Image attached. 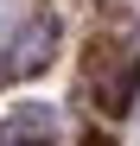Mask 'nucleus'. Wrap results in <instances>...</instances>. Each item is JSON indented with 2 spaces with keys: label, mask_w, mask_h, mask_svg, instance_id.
I'll list each match as a JSON object with an SVG mask.
<instances>
[{
  "label": "nucleus",
  "mask_w": 140,
  "mask_h": 146,
  "mask_svg": "<svg viewBox=\"0 0 140 146\" xmlns=\"http://www.w3.org/2000/svg\"><path fill=\"white\" fill-rule=\"evenodd\" d=\"M51 44H57L51 19H26L19 38L7 44V57H0V76H32V70H45V64H51Z\"/></svg>",
  "instance_id": "nucleus-1"
},
{
  "label": "nucleus",
  "mask_w": 140,
  "mask_h": 146,
  "mask_svg": "<svg viewBox=\"0 0 140 146\" xmlns=\"http://www.w3.org/2000/svg\"><path fill=\"white\" fill-rule=\"evenodd\" d=\"M134 76H140V64L134 57H121V64H96V83H89V95H96V108L102 114H127V102H134Z\"/></svg>",
  "instance_id": "nucleus-2"
},
{
  "label": "nucleus",
  "mask_w": 140,
  "mask_h": 146,
  "mask_svg": "<svg viewBox=\"0 0 140 146\" xmlns=\"http://www.w3.org/2000/svg\"><path fill=\"white\" fill-rule=\"evenodd\" d=\"M57 140V114L51 108H13L7 127H0V146H51Z\"/></svg>",
  "instance_id": "nucleus-3"
}]
</instances>
